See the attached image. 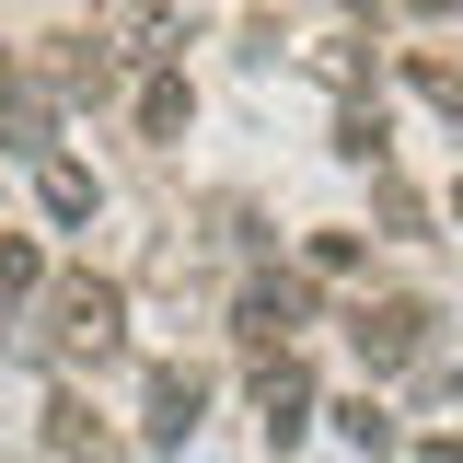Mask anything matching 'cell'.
I'll use <instances>...</instances> for the list:
<instances>
[{
  "mask_svg": "<svg viewBox=\"0 0 463 463\" xmlns=\"http://www.w3.org/2000/svg\"><path fill=\"white\" fill-rule=\"evenodd\" d=\"M429 463H463V440H440V452H429Z\"/></svg>",
  "mask_w": 463,
  "mask_h": 463,
  "instance_id": "6da1fadb",
  "label": "cell"
}]
</instances>
